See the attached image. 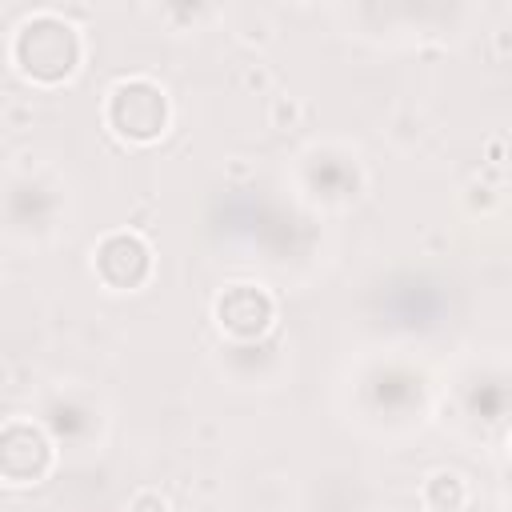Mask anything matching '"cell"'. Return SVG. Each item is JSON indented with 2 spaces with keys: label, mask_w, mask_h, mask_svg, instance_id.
<instances>
[{
  "label": "cell",
  "mask_w": 512,
  "mask_h": 512,
  "mask_svg": "<svg viewBox=\"0 0 512 512\" xmlns=\"http://www.w3.org/2000/svg\"><path fill=\"white\" fill-rule=\"evenodd\" d=\"M12 60L36 84H60L80 60V32L56 12H32L16 28Z\"/></svg>",
  "instance_id": "1"
},
{
  "label": "cell",
  "mask_w": 512,
  "mask_h": 512,
  "mask_svg": "<svg viewBox=\"0 0 512 512\" xmlns=\"http://www.w3.org/2000/svg\"><path fill=\"white\" fill-rule=\"evenodd\" d=\"M104 120L116 136L148 144L168 128V96L152 76H124L108 88Z\"/></svg>",
  "instance_id": "2"
},
{
  "label": "cell",
  "mask_w": 512,
  "mask_h": 512,
  "mask_svg": "<svg viewBox=\"0 0 512 512\" xmlns=\"http://www.w3.org/2000/svg\"><path fill=\"white\" fill-rule=\"evenodd\" d=\"M92 264H96V276L116 288V292H128V288H140L152 272V248L140 232L132 228H116L108 236H100L96 252H92Z\"/></svg>",
  "instance_id": "3"
},
{
  "label": "cell",
  "mask_w": 512,
  "mask_h": 512,
  "mask_svg": "<svg viewBox=\"0 0 512 512\" xmlns=\"http://www.w3.org/2000/svg\"><path fill=\"white\" fill-rule=\"evenodd\" d=\"M52 468L48 436L28 420H8L0 428V476L8 484H36Z\"/></svg>",
  "instance_id": "4"
},
{
  "label": "cell",
  "mask_w": 512,
  "mask_h": 512,
  "mask_svg": "<svg viewBox=\"0 0 512 512\" xmlns=\"http://www.w3.org/2000/svg\"><path fill=\"white\" fill-rule=\"evenodd\" d=\"M272 312H276V304L260 284H228L216 296V324L240 340L260 336L272 324Z\"/></svg>",
  "instance_id": "5"
},
{
  "label": "cell",
  "mask_w": 512,
  "mask_h": 512,
  "mask_svg": "<svg viewBox=\"0 0 512 512\" xmlns=\"http://www.w3.org/2000/svg\"><path fill=\"white\" fill-rule=\"evenodd\" d=\"M424 504L432 512H456L464 504V480L456 472H436L424 480Z\"/></svg>",
  "instance_id": "6"
},
{
  "label": "cell",
  "mask_w": 512,
  "mask_h": 512,
  "mask_svg": "<svg viewBox=\"0 0 512 512\" xmlns=\"http://www.w3.org/2000/svg\"><path fill=\"white\" fill-rule=\"evenodd\" d=\"M128 512H168V500L160 492H136L128 500Z\"/></svg>",
  "instance_id": "7"
}]
</instances>
